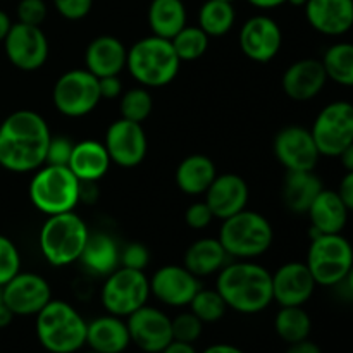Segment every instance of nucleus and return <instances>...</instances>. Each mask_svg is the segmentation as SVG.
Masks as SVG:
<instances>
[{"label": "nucleus", "instance_id": "obj_1", "mask_svg": "<svg viewBox=\"0 0 353 353\" xmlns=\"http://www.w3.org/2000/svg\"><path fill=\"white\" fill-rule=\"evenodd\" d=\"M50 128L37 110L19 109L0 123V168L16 174L34 172L45 164Z\"/></svg>", "mask_w": 353, "mask_h": 353}, {"label": "nucleus", "instance_id": "obj_2", "mask_svg": "<svg viewBox=\"0 0 353 353\" xmlns=\"http://www.w3.org/2000/svg\"><path fill=\"white\" fill-rule=\"evenodd\" d=\"M216 290L228 309L254 316L268 309L272 300V272L254 261H230L216 279Z\"/></svg>", "mask_w": 353, "mask_h": 353}, {"label": "nucleus", "instance_id": "obj_3", "mask_svg": "<svg viewBox=\"0 0 353 353\" xmlns=\"http://www.w3.org/2000/svg\"><path fill=\"white\" fill-rule=\"evenodd\" d=\"M126 69L140 86L148 90L162 88L174 81L181 69V61L171 40L150 34L128 48Z\"/></svg>", "mask_w": 353, "mask_h": 353}, {"label": "nucleus", "instance_id": "obj_4", "mask_svg": "<svg viewBox=\"0 0 353 353\" xmlns=\"http://www.w3.org/2000/svg\"><path fill=\"white\" fill-rule=\"evenodd\" d=\"M88 236V224L71 210L47 216L38 231V247L41 257L52 268H68L79 262Z\"/></svg>", "mask_w": 353, "mask_h": 353}, {"label": "nucleus", "instance_id": "obj_5", "mask_svg": "<svg viewBox=\"0 0 353 353\" xmlns=\"http://www.w3.org/2000/svg\"><path fill=\"white\" fill-rule=\"evenodd\" d=\"M37 338L48 353H76L86 347V321L64 300L52 299L37 314Z\"/></svg>", "mask_w": 353, "mask_h": 353}, {"label": "nucleus", "instance_id": "obj_6", "mask_svg": "<svg viewBox=\"0 0 353 353\" xmlns=\"http://www.w3.org/2000/svg\"><path fill=\"white\" fill-rule=\"evenodd\" d=\"M217 238L231 261H254L272 247L274 230L261 212L245 209L223 221Z\"/></svg>", "mask_w": 353, "mask_h": 353}, {"label": "nucleus", "instance_id": "obj_7", "mask_svg": "<svg viewBox=\"0 0 353 353\" xmlns=\"http://www.w3.org/2000/svg\"><path fill=\"white\" fill-rule=\"evenodd\" d=\"M81 181L68 165L43 164L33 172L28 195L38 212L45 216L71 212L79 203Z\"/></svg>", "mask_w": 353, "mask_h": 353}, {"label": "nucleus", "instance_id": "obj_8", "mask_svg": "<svg viewBox=\"0 0 353 353\" xmlns=\"http://www.w3.org/2000/svg\"><path fill=\"white\" fill-rule=\"evenodd\" d=\"M305 264L317 286H338L353 265V245L343 233L310 234Z\"/></svg>", "mask_w": 353, "mask_h": 353}, {"label": "nucleus", "instance_id": "obj_9", "mask_svg": "<svg viewBox=\"0 0 353 353\" xmlns=\"http://www.w3.org/2000/svg\"><path fill=\"white\" fill-rule=\"evenodd\" d=\"M150 299V281L145 271L117 268L105 276L100 288V302L107 314L117 317H128L147 305Z\"/></svg>", "mask_w": 353, "mask_h": 353}, {"label": "nucleus", "instance_id": "obj_10", "mask_svg": "<svg viewBox=\"0 0 353 353\" xmlns=\"http://www.w3.org/2000/svg\"><path fill=\"white\" fill-rule=\"evenodd\" d=\"M99 78L86 69H69L61 74L52 88L55 110L64 117L79 119L92 114L100 103Z\"/></svg>", "mask_w": 353, "mask_h": 353}, {"label": "nucleus", "instance_id": "obj_11", "mask_svg": "<svg viewBox=\"0 0 353 353\" xmlns=\"http://www.w3.org/2000/svg\"><path fill=\"white\" fill-rule=\"evenodd\" d=\"M321 157H340L353 143V103L334 100L324 105L310 128Z\"/></svg>", "mask_w": 353, "mask_h": 353}, {"label": "nucleus", "instance_id": "obj_12", "mask_svg": "<svg viewBox=\"0 0 353 353\" xmlns=\"http://www.w3.org/2000/svg\"><path fill=\"white\" fill-rule=\"evenodd\" d=\"M3 43V52L10 64L24 72L43 68L50 55V43L41 26L16 21L10 26Z\"/></svg>", "mask_w": 353, "mask_h": 353}, {"label": "nucleus", "instance_id": "obj_13", "mask_svg": "<svg viewBox=\"0 0 353 353\" xmlns=\"http://www.w3.org/2000/svg\"><path fill=\"white\" fill-rule=\"evenodd\" d=\"M102 143L105 145L110 162L124 169L140 165L148 152V140L143 126L123 117L109 124Z\"/></svg>", "mask_w": 353, "mask_h": 353}, {"label": "nucleus", "instance_id": "obj_14", "mask_svg": "<svg viewBox=\"0 0 353 353\" xmlns=\"http://www.w3.org/2000/svg\"><path fill=\"white\" fill-rule=\"evenodd\" d=\"M238 45L241 54L250 61L259 64L271 62L283 47L281 26L268 14H255L241 24Z\"/></svg>", "mask_w": 353, "mask_h": 353}, {"label": "nucleus", "instance_id": "obj_15", "mask_svg": "<svg viewBox=\"0 0 353 353\" xmlns=\"http://www.w3.org/2000/svg\"><path fill=\"white\" fill-rule=\"evenodd\" d=\"M276 161L286 171H316L321 154L310 130L303 126H285L272 141Z\"/></svg>", "mask_w": 353, "mask_h": 353}, {"label": "nucleus", "instance_id": "obj_16", "mask_svg": "<svg viewBox=\"0 0 353 353\" xmlns=\"http://www.w3.org/2000/svg\"><path fill=\"white\" fill-rule=\"evenodd\" d=\"M2 299L16 317H31L50 302L52 286L37 272L19 271L2 286Z\"/></svg>", "mask_w": 353, "mask_h": 353}, {"label": "nucleus", "instance_id": "obj_17", "mask_svg": "<svg viewBox=\"0 0 353 353\" xmlns=\"http://www.w3.org/2000/svg\"><path fill=\"white\" fill-rule=\"evenodd\" d=\"M131 343L145 353H161L172 343L171 317L157 307L147 305L126 317Z\"/></svg>", "mask_w": 353, "mask_h": 353}, {"label": "nucleus", "instance_id": "obj_18", "mask_svg": "<svg viewBox=\"0 0 353 353\" xmlns=\"http://www.w3.org/2000/svg\"><path fill=\"white\" fill-rule=\"evenodd\" d=\"M150 295L168 307H188L202 285L185 265H162L148 278Z\"/></svg>", "mask_w": 353, "mask_h": 353}, {"label": "nucleus", "instance_id": "obj_19", "mask_svg": "<svg viewBox=\"0 0 353 353\" xmlns=\"http://www.w3.org/2000/svg\"><path fill=\"white\" fill-rule=\"evenodd\" d=\"M317 288L305 262L292 261L272 272V300L279 307H303Z\"/></svg>", "mask_w": 353, "mask_h": 353}, {"label": "nucleus", "instance_id": "obj_20", "mask_svg": "<svg viewBox=\"0 0 353 353\" xmlns=\"http://www.w3.org/2000/svg\"><path fill=\"white\" fill-rule=\"evenodd\" d=\"M327 79L321 59H299L286 68L281 76V88L295 102H309L324 90Z\"/></svg>", "mask_w": 353, "mask_h": 353}, {"label": "nucleus", "instance_id": "obj_21", "mask_svg": "<svg viewBox=\"0 0 353 353\" xmlns=\"http://www.w3.org/2000/svg\"><path fill=\"white\" fill-rule=\"evenodd\" d=\"M248 199H250L248 183L234 172L217 174L203 195V200L210 207L214 217L219 221L228 219L247 209Z\"/></svg>", "mask_w": 353, "mask_h": 353}, {"label": "nucleus", "instance_id": "obj_22", "mask_svg": "<svg viewBox=\"0 0 353 353\" xmlns=\"http://www.w3.org/2000/svg\"><path fill=\"white\" fill-rule=\"evenodd\" d=\"M305 19L324 37H343L353 28V0H307Z\"/></svg>", "mask_w": 353, "mask_h": 353}, {"label": "nucleus", "instance_id": "obj_23", "mask_svg": "<svg viewBox=\"0 0 353 353\" xmlns=\"http://www.w3.org/2000/svg\"><path fill=\"white\" fill-rule=\"evenodd\" d=\"M128 48L114 34H100L93 38L85 50V69L97 78L121 76L126 69Z\"/></svg>", "mask_w": 353, "mask_h": 353}, {"label": "nucleus", "instance_id": "obj_24", "mask_svg": "<svg viewBox=\"0 0 353 353\" xmlns=\"http://www.w3.org/2000/svg\"><path fill=\"white\" fill-rule=\"evenodd\" d=\"M310 221V234L343 233L350 210L341 202L336 190L323 188L307 210Z\"/></svg>", "mask_w": 353, "mask_h": 353}, {"label": "nucleus", "instance_id": "obj_25", "mask_svg": "<svg viewBox=\"0 0 353 353\" xmlns=\"http://www.w3.org/2000/svg\"><path fill=\"white\" fill-rule=\"evenodd\" d=\"M131 345L124 317L105 314L86 324V347L97 353H123Z\"/></svg>", "mask_w": 353, "mask_h": 353}, {"label": "nucleus", "instance_id": "obj_26", "mask_svg": "<svg viewBox=\"0 0 353 353\" xmlns=\"http://www.w3.org/2000/svg\"><path fill=\"white\" fill-rule=\"evenodd\" d=\"M110 162L105 145L97 140H83L74 143L68 168L81 183H99L109 172Z\"/></svg>", "mask_w": 353, "mask_h": 353}, {"label": "nucleus", "instance_id": "obj_27", "mask_svg": "<svg viewBox=\"0 0 353 353\" xmlns=\"http://www.w3.org/2000/svg\"><path fill=\"white\" fill-rule=\"evenodd\" d=\"M121 247L117 241L103 231H90L88 241L85 245L79 262L93 276L105 278L119 268Z\"/></svg>", "mask_w": 353, "mask_h": 353}, {"label": "nucleus", "instance_id": "obj_28", "mask_svg": "<svg viewBox=\"0 0 353 353\" xmlns=\"http://www.w3.org/2000/svg\"><path fill=\"white\" fill-rule=\"evenodd\" d=\"M230 262V255L221 245L219 238H199L186 248L183 255V265L196 278H209L217 274Z\"/></svg>", "mask_w": 353, "mask_h": 353}, {"label": "nucleus", "instance_id": "obj_29", "mask_svg": "<svg viewBox=\"0 0 353 353\" xmlns=\"http://www.w3.org/2000/svg\"><path fill=\"white\" fill-rule=\"evenodd\" d=\"M323 188V179L316 171H286L281 188L283 203L292 214H307Z\"/></svg>", "mask_w": 353, "mask_h": 353}, {"label": "nucleus", "instance_id": "obj_30", "mask_svg": "<svg viewBox=\"0 0 353 353\" xmlns=\"http://www.w3.org/2000/svg\"><path fill=\"white\" fill-rule=\"evenodd\" d=\"M216 176L217 169L212 159L203 154H192L178 164L174 181L185 195L200 196L205 195Z\"/></svg>", "mask_w": 353, "mask_h": 353}, {"label": "nucleus", "instance_id": "obj_31", "mask_svg": "<svg viewBox=\"0 0 353 353\" xmlns=\"http://www.w3.org/2000/svg\"><path fill=\"white\" fill-rule=\"evenodd\" d=\"M147 23L152 34L172 40L188 24V10L183 0H150Z\"/></svg>", "mask_w": 353, "mask_h": 353}, {"label": "nucleus", "instance_id": "obj_32", "mask_svg": "<svg viewBox=\"0 0 353 353\" xmlns=\"http://www.w3.org/2000/svg\"><path fill=\"white\" fill-rule=\"evenodd\" d=\"M236 23V9L228 0H203L196 12V26L209 38L226 37Z\"/></svg>", "mask_w": 353, "mask_h": 353}, {"label": "nucleus", "instance_id": "obj_33", "mask_svg": "<svg viewBox=\"0 0 353 353\" xmlns=\"http://www.w3.org/2000/svg\"><path fill=\"white\" fill-rule=\"evenodd\" d=\"M327 79L345 88H353V43L336 41L330 45L321 59Z\"/></svg>", "mask_w": 353, "mask_h": 353}, {"label": "nucleus", "instance_id": "obj_34", "mask_svg": "<svg viewBox=\"0 0 353 353\" xmlns=\"http://www.w3.org/2000/svg\"><path fill=\"white\" fill-rule=\"evenodd\" d=\"M274 330L286 345H292L310 336L312 319L303 307H281L276 314Z\"/></svg>", "mask_w": 353, "mask_h": 353}, {"label": "nucleus", "instance_id": "obj_35", "mask_svg": "<svg viewBox=\"0 0 353 353\" xmlns=\"http://www.w3.org/2000/svg\"><path fill=\"white\" fill-rule=\"evenodd\" d=\"M174 47L176 55L181 62H193L199 61L200 57L205 55L209 50L210 38L207 37L205 31L199 28L196 24H186L178 34L171 40Z\"/></svg>", "mask_w": 353, "mask_h": 353}, {"label": "nucleus", "instance_id": "obj_36", "mask_svg": "<svg viewBox=\"0 0 353 353\" xmlns=\"http://www.w3.org/2000/svg\"><path fill=\"white\" fill-rule=\"evenodd\" d=\"M154 110V99L150 90L145 86H134L119 97V114L123 119L143 124Z\"/></svg>", "mask_w": 353, "mask_h": 353}, {"label": "nucleus", "instance_id": "obj_37", "mask_svg": "<svg viewBox=\"0 0 353 353\" xmlns=\"http://www.w3.org/2000/svg\"><path fill=\"white\" fill-rule=\"evenodd\" d=\"M188 307L203 324L217 323L223 319L228 310L226 302L216 288H200Z\"/></svg>", "mask_w": 353, "mask_h": 353}, {"label": "nucleus", "instance_id": "obj_38", "mask_svg": "<svg viewBox=\"0 0 353 353\" xmlns=\"http://www.w3.org/2000/svg\"><path fill=\"white\" fill-rule=\"evenodd\" d=\"M172 324V340L181 341V343L193 345L200 336H202L203 331V323L192 312H181L171 319Z\"/></svg>", "mask_w": 353, "mask_h": 353}, {"label": "nucleus", "instance_id": "obj_39", "mask_svg": "<svg viewBox=\"0 0 353 353\" xmlns=\"http://www.w3.org/2000/svg\"><path fill=\"white\" fill-rule=\"evenodd\" d=\"M21 271V254L17 245L6 234H0V286L9 283Z\"/></svg>", "mask_w": 353, "mask_h": 353}, {"label": "nucleus", "instance_id": "obj_40", "mask_svg": "<svg viewBox=\"0 0 353 353\" xmlns=\"http://www.w3.org/2000/svg\"><path fill=\"white\" fill-rule=\"evenodd\" d=\"M16 16L19 23L41 26L48 16V6L45 0H19L16 6Z\"/></svg>", "mask_w": 353, "mask_h": 353}, {"label": "nucleus", "instance_id": "obj_41", "mask_svg": "<svg viewBox=\"0 0 353 353\" xmlns=\"http://www.w3.org/2000/svg\"><path fill=\"white\" fill-rule=\"evenodd\" d=\"M121 268L137 269V271H145L150 264V250L140 241H133L121 248Z\"/></svg>", "mask_w": 353, "mask_h": 353}, {"label": "nucleus", "instance_id": "obj_42", "mask_svg": "<svg viewBox=\"0 0 353 353\" xmlns=\"http://www.w3.org/2000/svg\"><path fill=\"white\" fill-rule=\"evenodd\" d=\"M72 148H74V141L65 134H52L50 143L47 148V159L45 164L52 165H68L69 159H71Z\"/></svg>", "mask_w": 353, "mask_h": 353}, {"label": "nucleus", "instance_id": "obj_43", "mask_svg": "<svg viewBox=\"0 0 353 353\" xmlns=\"http://www.w3.org/2000/svg\"><path fill=\"white\" fill-rule=\"evenodd\" d=\"M55 12L68 21H81L92 12L93 0H52Z\"/></svg>", "mask_w": 353, "mask_h": 353}, {"label": "nucleus", "instance_id": "obj_44", "mask_svg": "<svg viewBox=\"0 0 353 353\" xmlns=\"http://www.w3.org/2000/svg\"><path fill=\"white\" fill-rule=\"evenodd\" d=\"M216 219L210 210V207L207 205L205 200L202 202H195L185 210V223L186 226L192 228V230H205L210 226V223Z\"/></svg>", "mask_w": 353, "mask_h": 353}, {"label": "nucleus", "instance_id": "obj_45", "mask_svg": "<svg viewBox=\"0 0 353 353\" xmlns=\"http://www.w3.org/2000/svg\"><path fill=\"white\" fill-rule=\"evenodd\" d=\"M99 90L102 100H114L119 99L123 93V81L119 76H107V78L99 79Z\"/></svg>", "mask_w": 353, "mask_h": 353}, {"label": "nucleus", "instance_id": "obj_46", "mask_svg": "<svg viewBox=\"0 0 353 353\" xmlns=\"http://www.w3.org/2000/svg\"><path fill=\"white\" fill-rule=\"evenodd\" d=\"M336 193L340 195L341 202L345 203V207H347L350 212H353V172H345L340 185H338Z\"/></svg>", "mask_w": 353, "mask_h": 353}, {"label": "nucleus", "instance_id": "obj_47", "mask_svg": "<svg viewBox=\"0 0 353 353\" xmlns=\"http://www.w3.org/2000/svg\"><path fill=\"white\" fill-rule=\"evenodd\" d=\"M99 200V186L93 181L81 183V190H79V203H86V205H93Z\"/></svg>", "mask_w": 353, "mask_h": 353}, {"label": "nucleus", "instance_id": "obj_48", "mask_svg": "<svg viewBox=\"0 0 353 353\" xmlns=\"http://www.w3.org/2000/svg\"><path fill=\"white\" fill-rule=\"evenodd\" d=\"M285 353H323V350H321L319 345L314 343V341H310L309 338H307V340L288 345Z\"/></svg>", "mask_w": 353, "mask_h": 353}, {"label": "nucleus", "instance_id": "obj_49", "mask_svg": "<svg viewBox=\"0 0 353 353\" xmlns=\"http://www.w3.org/2000/svg\"><path fill=\"white\" fill-rule=\"evenodd\" d=\"M247 2L259 10H272L283 7L288 0H247Z\"/></svg>", "mask_w": 353, "mask_h": 353}, {"label": "nucleus", "instance_id": "obj_50", "mask_svg": "<svg viewBox=\"0 0 353 353\" xmlns=\"http://www.w3.org/2000/svg\"><path fill=\"white\" fill-rule=\"evenodd\" d=\"M161 353H196V350L193 345L181 343V341H172Z\"/></svg>", "mask_w": 353, "mask_h": 353}, {"label": "nucleus", "instance_id": "obj_51", "mask_svg": "<svg viewBox=\"0 0 353 353\" xmlns=\"http://www.w3.org/2000/svg\"><path fill=\"white\" fill-rule=\"evenodd\" d=\"M202 353H245V352L241 350V348L234 347V345L216 343V345H210V347H207Z\"/></svg>", "mask_w": 353, "mask_h": 353}, {"label": "nucleus", "instance_id": "obj_52", "mask_svg": "<svg viewBox=\"0 0 353 353\" xmlns=\"http://www.w3.org/2000/svg\"><path fill=\"white\" fill-rule=\"evenodd\" d=\"M341 161V165H343L345 172H353V143L348 145L343 152L338 157Z\"/></svg>", "mask_w": 353, "mask_h": 353}, {"label": "nucleus", "instance_id": "obj_53", "mask_svg": "<svg viewBox=\"0 0 353 353\" xmlns=\"http://www.w3.org/2000/svg\"><path fill=\"white\" fill-rule=\"evenodd\" d=\"M10 26H12V21H10V16L6 12V10L0 9V43L6 40L7 33H9Z\"/></svg>", "mask_w": 353, "mask_h": 353}, {"label": "nucleus", "instance_id": "obj_54", "mask_svg": "<svg viewBox=\"0 0 353 353\" xmlns=\"http://www.w3.org/2000/svg\"><path fill=\"white\" fill-rule=\"evenodd\" d=\"M14 314L10 312V309L9 307L6 305V303H0V330H3V327H7V326H10V323H12L14 321Z\"/></svg>", "mask_w": 353, "mask_h": 353}, {"label": "nucleus", "instance_id": "obj_55", "mask_svg": "<svg viewBox=\"0 0 353 353\" xmlns=\"http://www.w3.org/2000/svg\"><path fill=\"white\" fill-rule=\"evenodd\" d=\"M341 285H345V288H347L348 293L353 296V265H352L350 271H348L347 278L343 279V283H341Z\"/></svg>", "mask_w": 353, "mask_h": 353}, {"label": "nucleus", "instance_id": "obj_56", "mask_svg": "<svg viewBox=\"0 0 353 353\" xmlns=\"http://www.w3.org/2000/svg\"><path fill=\"white\" fill-rule=\"evenodd\" d=\"M286 3H290L292 7H305L307 0H288Z\"/></svg>", "mask_w": 353, "mask_h": 353}, {"label": "nucleus", "instance_id": "obj_57", "mask_svg": "<svg viewBox=\"0 0 353 353\" xmlns=\"http://www.w3.org/2000/svg\"><path fill=\"white\" fill-rule=\"evenodd\" d=\"M3 302V299H2V286H0V303Z\"/></svg>", "mask_w": 353, "mask_h": 353}, {"label": "nucleus", "instance_id": "obj_58", "mask_svg": "<svg viewBox=\"0 0 353 353\" xmlns=\"http://www.w3.org/2000/svg\"><path fill=\"white\" fill-rule=\"evenodd\" d=\"M85 353H97V352H93V350H88V352H85Z\"/></svg>", "mask_w": 353, "mask_h": 353}, {"label": "nucleus", "instance_id": "obj_59", "mask_svg": "<svg viewBox=\"0 0 353 353\" xmlns=\"http://www.w3.org/2000/svg\"><path fill=\"white\" fill-rule=\"evenodd\" d=\"M228 2H234V0H228Z\"/></svg>", "mask_w": 353, "mask_h": 353}, {"label": "nucleus", "instance_id": "obj_60", "mask_svg": "<svg viewBox=\"0 0 353 353\" xmlns=\"http://www.w3.org/2000/svg\"><path fill=\"white\" fill-rule=\"evenodd\" d=\"M0 2H2V0H0Z\"/></svg>", "mask_w": 353, "mask_h": 353}, {"label": "nucleus", "instance_id": "obj_61", "mask_svg": "<svg viewBox=\"0 0 353 353\" xmlns=\"http://www.w3.org/2000/svg\"><path fill=\"white\" fill-rule=\"evenodd\" d=\"M0 169H2V168H0Z\"/></svg>", "mask_w": 353, "mask_h": 353}]
</instances>
